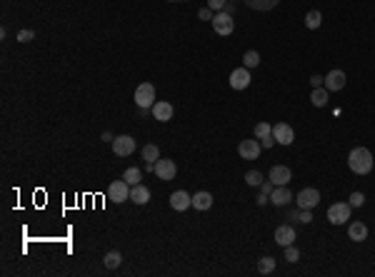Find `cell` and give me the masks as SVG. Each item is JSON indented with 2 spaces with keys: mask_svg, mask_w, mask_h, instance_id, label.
<instances>
[{
  "mask_svg": "<svg viewBox=\"0 0 375 277\" xmlns=\"http://www.w3.org/2000/svg\"><path fill=\"white\" fill-rule=\"evenodd\" d=\"M310 102L315 105V108H323L325 102H328V90L320 85V88H313V92H310Z\"/></svg>",
  "mask_w": 375,
  "mask_h": 277,
  "instance_id": "44dd1931",
  "label": "cell"
},
{
  "mask_svg": "<svg viewBox=\"0 0 375 277\" xmlns=\"http://www.w3.org/2000/svg\"><path fill=\"white\" fill-rule=\"evenodd\" d=\"M320 23H323V15H320V10H310V13L305 15V25H308L310 30H318V28H320Z\"/></svg>",
  "mask_w": 375,
  "mask_h": 277,
  "instance_id": "603a6c76",
  "label": "cell"
},
{
  "mask_svg": "<svg viewBox=\"0 0 375 277\" xmlns=\"http://www.w3.org/2000/svg\"><path fill=\"white\" fill-rule=\"evenodd\" d=\"M103 262H105V267H108V270H116L118 265H120V262H123V255H120V252H108V255H105V260H103Z\"/></svg>",
  "mask_w": 375,
  "mask_h": 277,
  "instance_id": "83f0119b",
  "label": "cell"
},
{
  "mask_svg": "<svg viewBox=\"0 0 375 277\" xmlns=\"http://www.w3.org/2000/svg\"><path fill=\"white\" fill-rule=\"evenodd\" d=\"M348 200H350V207H363L365 205V195L363 192H353Z\"/></svg>",
  "mask_w": 375,
  "mask_h": 277,
  "instance_id": "4dcf8cb0",
  "label": "cell"
},
{
  "mask_svg": "<svg viewBox=\"0 0 375 277\" xmlns=\"http://www.w3.org/2000/svg\"><path fill=\"white\" fill-rule=\"evenodd\" d=\"M170 3H175V0H170Z\"/></svg>",
  "mask_w": 375,
  "mask_h": 277,
  "instance_id": "ab89813d",
  "label": "cell"
},
{
  "mask_svg": "<svg viewBox=\"0 0 375 277\" xmlns=\"http://www.w3.org/2000/svg\"><path fill=\"white\" fill-rule=\"evenodd\" d=\"M273 270H275V257H260V262H258L260 275H270Z\"/></svg>",
  "mask_w": 375,
  "mask_h": 277,
  "instance_id": "cb8c5ba5",
  "label": "cell"
},
{
  "mask_svg": "<svg viewBox=\"0 0 375 277\" xmlns=\"http://www.w3.org/2000/svg\"><path fill=\"white\" fill-rule=\"evenodd\" d=\"M260 187H263V195H270L275 185H273V183H270V180H268V183H263V185H260Z\"/></svg>",
  "mask_w": 375,
  "mask_h": 277,
  "instance_id": "f35d334b",
  "label": "cell"
},
{
  "mask_svg": "<svg viewBox=\"0 0 375 277\" xmlns=\"http://www.w3.org/2000/svg\"><path fill=\"white\" fill-rule=\"evenodd\" d=\"M225 5H228V0H208V8H210V10H215V13L225 10Z\"/></svg>",
  "mask_w": 375,
  "mask_h": 277,
  "instance_id": "d6a6232c",
  "label": "cell"
},
{
  "mask_svg": "<svg viewBox=\"0 0 375 277\" xmlns=\"http://www.w3.org/2000/svg\"><path fill=\"white\" fill-rule=\"evenodd\" d=\"M293 172H290L288 165H273L270 167V183L273 185H288Z\"/></svg>",
  "mask_w": 375,
  "mask_h": 277,
  "instance_id": "e0dca14e",
  "label": "cell"
},
{
  "mask_svg": "<svg viewBox=\"0 0 375 277\" xmlns=\"http://www.w3.org/2000/svg\"><path fill=\"white\" fill-rule=\"evenodd\" d=\"M268 135H273V125L270 123H258L255 125V137H268Z\"/></svg>",
  "mask_w": 375,
  "mask_h": 277,
  "instance_id": "f546056e",
  "label": "cell"
},
{
  "mask_svg": "<svg viewBox=\"0 0 375 277\" xmlns=\"http://www.w3.org/2000/svg\"><path fill=\"white\" fill-rule=\"evenodd\" d=\"M213 23V28L218 35H230L235 30V20H233L230 13H225V10H220V13H215V18L210 20Z\"/></svg>",
  "mask_w": 375,
  "mask_h": 277,
  "instance_id": "277c9868",
  "label": "cell"
},
{
  "mask_svg": "<svg viewBox=\"0 0 375 277\" xmlns=\"http://www.w3.org/2000/svg\"><path fill=\"white\" fill-rule=\"evenodd\" d=\"M273 137H275V143H280V145H290V143L295 140V130H293L288 123H275L273 125Z\"/></svg>",
  "mask_w": 375,
  "mask_h": 277,
  "instance_id": "30bf717a",
  "label": "cell"
},
{
  "mask_svg": "<svg viewBox=\"0 0 375 277\" xmlns=\"http://www.w3.org/2000/svg\"><path fill=\"white\" fill-rule=\"evenodd\" d=\"M295 240H298V235H295V230H293L290 225H280V227H275V243H278L280 247L295 245Z\"/></svg>",
  "mask_w": 375,
  "mask_h": 277,
  "instance_id": "2e32d148",
  "label": "cell"
},
{
  "mask_svg": "<svg viewBox=\"0 0 375 277\" xmlns=\"http://www.w3.org/2000/svg\"><path fill=\"white\" fill-rule=\"evenodd\" d=\"M108 200L110 202H125V200H130V183H125V180L110 183V187H108Z\"/></svg>",
  "mask_w": 375,
  "mask_h": 277,
  "instance_id": "5b68a950",
  "label": "cell"
},
{
  "mask_svg": "<svg viewBox=\"0 0 375 277\" xmlns=\"http://www.w3.org/2000/svg\"><path fill=\"white\" fill-rule=\"evenodd\" d=\"M113 153L118 157H128V155L135 153V140L130 137V135H118L116 140H113Z\"/></svg>",
  "mask_w": 375,
  "mask_h": 277,
  "instance_id": "ba28073f",
  "label": "cell"
},
{
  "mask_svg": "<svg viewBox=\"0 0 375 277\" xmlns=\"http://www.w3.org/2000/svg\"><path fill=\"white\" fill-rule=\"evenodd\" d=\"M130 200H133L135 205H145V202L150 200V190H148L145 185H140V183L133 185V187H130Z\"/></svg>",
  "mask_w": 375,
  "mask_h": 277,
  "instance_id": "ac0fdd59",
  "label": "cell"
},
{
  "mask_svg": "<svg viewBox=\"0 0 375 277\" xmlns=\"http://www.w3.org/2000/svg\"><path fill=\"white\" fill-rule=\"evenodd\" d=\"M323 83H325V78H320V75H313V78H310V85H313V88H320Z\"/></svg>",
  "mask_w": 375,
  "mask_h": 277,
  "instance_id": "74e56055",
  "label": "cell"
},
{
  "mask_svg": "<svg viewBox=\"0 0 375 277\" xmlns=\"http://www.w3.org/2000/svg\"><path fill=\"white\" fill-rule=\"evenodd\" d=\"M250 85V70L248 67H235L230 73V88L233 90H245Z\"/></svg>",
  "mask_w": 375,
  "mask_h": 277,
  "instance_id": "7c38bea8",
  "label": "cell"
},
{
  "mask_svg": "<svg viewBox=\"0 0 375 277\" xmlns=\"http://www.w3.org/2000/svg\"><path fill=\"white\" fill-rule=\"evenodd\" d=\"M318 202H320V192H318L315 187H305V190H300L298 197H295V205H298L300 210H313Z\"/></svg>",
  "mask_w": 375,
  "mask_h": 277,
  "instance_id": "3957f363",
  "label": "cell"
},
{
  "mask_svg": "<svg viewBox=\"0 0 375 277\" xmlns=\"http://www.w3.org/2000/svg\"><path fill=\"white\" fill-rule=\"evenodd\" d=\"M348 235H350V240H355V243H363L365 237H368V227H365V222H353L350 227H348Z\"/></svg>",
  "mask_w": 375,
  "mask_h": 277,
  "instance_id": "d6986e66",
  "label": "cell"
},
{
  "mask_svg": "<svg viewBox=\"0 0 375 277\" xmlns=\"http://www.w3.org/2000/svg\"><path fill=\"white\" fill-rule=\"evenodd\" d=\"M260 65V55H258V50H248L245 55H243V67H258Z\"/></svg>",
  "mask_w": 375,
  "mask_h": 277,
  "instance_id": "d4e9b609",
  "label": "cell"
},
{
  "mask_svg": "<svg viewBox=\"0 0 375 277\" xmlns=\"http://www.w3.org/2000/svg\"><path fill=\"white\" fill-rule=\"evenodd\" d=\"M140 178H143V172H140L138 167H128V170L123 172V180H125V183H130V185H138V183H140Z\"/></svg>",
  "mask_w": 375,
  "mask_h": 277,
  "instance_id": "4316f807",
  "label": "cell"
},
{
  "mask_svg": "<svg viewBox=\"0 0 375 277\" xmlns=\"http://www.w3.org/2000/svg\"><path fill=\"white\" fill-rule=\"evenodd\" d=\"M33 38H35V32L33 30H20L18 32V43H30Z\"/></svg>",
  "mask_w": 375,
  "mask_h": 277,
  "instance_id": "836d02e7",
  "label": "cell"
},
{
  "mask_svg": "<svg viewBox=\"0 0 375 277\" xmlns=\"http://www.w3.org/2000/svg\"><path fill=\"white\" fill-rule=\"evenodd\" d=\"M260 150H263V145H260L255 137H253V140H243V143L238 145V155H240L243 160H258Z\"/></svg>",
  "mask_w": 375,
  "mask_h": 277,
  "instance_id": "8fae6325",
  "label": "cell"
},
{
  "mask_svg": "<svg viewBox=\"0 0 375 277\" xmlns=\"http://www.w3.org/2000/svg\"><path fill=\"white\" fill-rule=\"evenodd\" d=\"M298 220L308 225V222H313V213H310V210H300V213H298Z\"/></svg>",
  "mask_w": 375,
  "mask_h": 277,
  "instance_id": "e575fe53",
  "label": "cell"
},
{
  "mask_svg": "<svg viewBox=\"0 0 375 277\" xmlns=\"http://www.w3.org/2000/svg\"><path fill=\"white\" fill-rule=\"evenodd\" d=\"M270 202L275 205V207H285L293 202V192L288 190V185H275L273 187V192H270Z\"/></svg>",
  "mask_w": 375,
  "mask_h": 277,
  "instance_id": "9c48e42d",
  "label": "cell"
},
{
  "mask_svg": "<svg viewBox=\"0 0 375 277\" xmlns=\"http://www.w3.org/2000/svg\"><path fill=\"white\" fill-rule=\"evenodd\" d=\"M198 18H200V20H213L215 15H213V10H210V8H203L200 13H198Z\"/></svg>",
  "mask_w": 375,
  "mask_h": 277,
  "instance_id": "d590c367",
  "label": "cell"
},
{
  "mask_svg": "<svg viewBox=\"0 0 375 277\" xmlns=\"http://www.w3.org/2000/svg\"><path fill=\"white\" fill-rule=\"evenodd\" d=\"M150 110H153V118H155L158 123H168V120H173V105L165 102V100H158Z\"/></svg>",
  "mask_w": 375,
  "mask_h": 277,
  "instance_id": "9a60e30c",
  "label": "cell"
},
{
  "mask_svg": "<svg viewBox=\"0 0 375 277\" xmlns=\"http://www.w3.org/2000/svg\"><path fill=\"white\" fill-rule=\"evenodd\" d=\"M143 160L145 162H155V160H160V148H158V145H145L143 148Z\"/></svg>",
  "mask_w": 375,
  "mask_h": 277,
  "instance_id": "484cf974",
  "label": "cell"
},
{
  "mask_svg": "<svg viewBox=\"0 0 375 277\" xmlns=\"http://www.w3.org/2000/svg\"><path fill=\"white\" fill-rule=\"evenodd\" d=\"M348 167L355 175H368L373 170V155L368 148H353L348 155Z\"/></svg>",
  "mask_w": 375,
  "mask_h": 277,
  "instance_id": "6da1fadb",
  "label": "cell"
},
{
  "mask_svg": "<svg viewBox=\"0 0 375 277\" xmlns=\"http://www.w3.org/2000/svg\"><path fill=\"white\" fill-rule=\"evenodd\" d=\"M245 183L250 185V187H255V185H263V175H260L258 170H250V172H245Z\"/></svg>",
  "mask_w": 375,
  "mask_h": 277,
  "instance_id": "f1b7e54d",
  "label": "cell"
},
{
  "mask_svg": "<svg viewBox=\"0 0 375 277\" xmlns=\"http://www.w3.org/2000/svg\"><path fill=\"white\" fill-rule=\"evenodd\" d=\"M193 207L195 210H210L213 207V195L210 192H195L193 195Z\"/></svg>",
  "mask_w": 375,
  "mask_h": 277,
  "instance_id": "ffe728a7",
  "label": "cell"
},
{
  "mask_svg": "<svg viewBox=\"0 0 375 277\" xmlns=\"http://www.w3.org/2000/svg\"><path fill=\"white\" fill-rule=\"evenodd\" d=\"M260 145H263V148H273V145H275V137H273V135H268V137H260Z\"/></svg>",
  "mask_w": 375,
  "mask_h": 277,
  "instance_id": "8d00e7d4",
  "label": "cell"
},
{
  "mask_svg": "<svg viewBox=\"0 0 375 277\" xmlns=\"http://www.w3.org/2000/svg\"><path fill=\"white\" fill-rule=\"evenodd\" d=\"M285 260H288V262H298V260H300V252H298V247L295 245L285 247Z\"/></svg>",
  "mask_w": 375,
  "mask_h": 277,
  "instance_id": "1f68e13d",
  "label": "cell"
},
{
  "mask_svg": "<svg viewBox=\"0 0 375 277\" xmlns=\"http://www.w3.org/2000/svg\"><path fill=\"white\" fill-rule=\"evenodd\" d=\"M328 220L333 225H343L350 220V202H335L328 207Z\"/></svg>",
  "mask_w": 375,
  "mask_h": 277,
  "instance_id": "52a82bcc",
  "label": "cell"
},
{
  "mask_svg": "<svg viewBox=\"0 0 375 277\" xmlns=\"http://www.w3.org/2000/svg\"><path fill=\"white\" fill-rule=\"evenodd\" d=\"M343 88H345V73L343 70H330L325 75V90L335 92V90H343Z\"/></svg>",
  "mask_w": 375,
  "mask_h": 277,
  "instance_id": "5bb4252c",
  "label": "cell"
},
{
  "mask_svg": "<svg viewBox=\"0 0 375 277\" xmlns=\"http://www.w3.org/2000/svg\"><path fill=\"white\" fill-rule=\"evenodd\" d=\"M153 172L160 178V180H175V172H178V165L175 160H155L153 162Z\"/></svg>",
  "mask_w": 375,
  "mask_h": 277,
  "instance_id": "8992f818",
  "label": "cell"
},
{
  "mask_svg": "<svg viewBox=\"0 0 375 277\" xmlns=\"http://www.w3.org/2000/svg\"><path fill=\"white\" fill-rule=\"evenodd\" d=\"M245 3H248V8H253V10H263V13H265V10H273L280 0H245Z\"/></svg>",
  "mask_w": 375,
  "mask_h": 277,
  "instance_id": "7402d4cb",
  "label": "cell"
},
{
  "mask_svg": "<svg viewBox=\"0 0 375 277\" xmlns=\"http://www.w3.org/2000/svg\"><path fill=\"white\" fill-rule=\"evenodd\" d=\"M135 105L140 110H150L155 105V85L153 83H140L135 88Z\"/></svg>",
  "mask_w": 375,
  "mask_h": 277,
  "instance_id": "7a4b0ae2",
  "label": "cell"
},
{
  "mask_svg": "<svg viewBox=\"0 0 375 277\" xmlns=\"http://www.w3.org/2000/svg\"><path fill=\"white\" fill-rule=\"evenodd\" d=\"M170 207L178 210V213H183V210L193 207V195H188L185 190H175L173 195H170Z\"/></svg>",
  "mask_w": 375,
  "mask_h": 277,
  "instance_id": "4fadbf2b",
  "label": "cell"
}]
</instances>
